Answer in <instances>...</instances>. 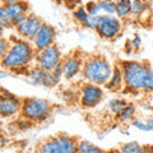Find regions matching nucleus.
Returning a JSON list of instances; mask_svg holds the SVG:
<instances>
[{
    "mask_svg": "<svg viewBox=\"0 0 153 153\" xmlns=\"http://www.w3.org/2000/svg\"><path fill=\"white\" fill-rule=\"evenodd\" d=\"M35 57L36 50L31 41L18 37L10 42L7 54L0 60V66L10 73H19L25 69H30V65L35 61Z\"/></svg>",
    "mask_w": 153,
    "mask_h": 153,
    "instance_id": "f257e3e1",
    "label": "nucleus"
},
{
    "mask_svg": "<svg viewBox=\"0 0 153 153\" xmlns=\"http://www.w3.org/2000/svg\"><path fill=\"white\" fill-rule=\"evenodd\" d=\"M119 65L123 71L124 89L131 93L143 92L146 76L148 71L152 69L151 65L137 60H123L119 63Z\"/></svg>",
    "mask_w": 153,
    "mask_h": 153,
    "instance_id": "f03ea898",
    "label": "nucleus"
},
{
    "mask_svg": "<svg viewBox=\"0 0 153 153\" xmlns=\"http://www.w3.org/2000/svg\"><path fill=\"white\" fill-rule=\"evenodd\" d=\"M114 66L102 55H92L84 59L82 75L84 82L103 85L108 82Z\"/></svg>",
    "mask_w": 153,
    "mask_h": 153,
    "instance_id": "7ed1b4c3",
    "label": "nucleus"
},
{
    "mask_svg": "<svg viewBox=\"0 0 153 153\" xmlns=\"http://www.w3.org/2000/svg\"><path fill=\"white\" fill-rule=\"evenodd\" d=\"M52 114V105L45 98L26 97L22 98L21 115L30 123H44L49 120Z\"/></svg>",
    "mask_w": 153,
    "mask_h": 153,
    "instance_id": "20e7f679",
    "label": "nucleus"
},
{
    "mask_svg": "<svg viewBox=\"0 0 153 153\" xmlns=\"http://www.w3.org/2000/svg\"><path fill=\"white\" fill-rule=\"evenodd\" d=\"M42 153H75L78 152V140L65 133L47 138L38 147Z\"/></svg>",
    "mask_w": 153,
    "mask_h": 153,
    "instance_id": "39448f33",
    "label": "nucleus"
},
{
    "mask_svg": "<svg viewBox=\"0 0 153 153\" xmlns=\"http://www.w3.org/2000/svg\"><path fill=\"white\" fill-rule=\"evenodd\" d=\"M94 31L103 40H114V38H116L121 33L123 23L120 21V18L116 16L101 14Z\"/></svg>",
    "mask_w": 153,
    "mask_h": 153,
    "instance_id": "423d86ee",
    "label": "nucleus"
},
{
    "mask_svg": "<svg viewBox=\"0 0 153 153\" xmlns=\"http://www.w3.org/2000/svg\"><path fill=\"white\" fill-rule=\"evenodd\" d=\"M103 97H105V91L102 85H97L88 82L80 85V89L78 92L79 105L83 108H92L98 106L102 102Z\"/></svg>",
    "mask_w": 153,
    "mask_h": 153,
    "instance_id": "0eeeda50",
    "label": "nucleus"
},
{
    "mask_svg": "<svg viewBox=\"0 0 153 153\" xmlns=\"http://www.w3.org/2000/svg\"><path fill=\"white\" fill-rule=\"evenodd\" d=\"M44 23L45 22L41 17L30 13L14 25V31L17 32L18 37L31 41L32 38L36 36V33L41 30Z\"/></svg>",
    "mask_w": 153,
    "mask_h": 153,
    "instance_id": "6e6552de",
    "label": "nucleus"
},
{
    "mask_svg": "<svg viewBox=\"0 0 153 153\" xmlns=\"http://www.w3.org/2000/svg\"><path fill=\"white\" fill-rule=\"evenodd\" d=\"M61 60H63V55L56 44H52L47 46L46 49L36 51L35 63L45 70H52Z\"/></svg>",
    "mask_w": 153,
    "mask_h": 153,
    "instance_id": "1a4fd4ad",
    "label": "nucleus"
},
{
    "mask_svg": "<svg viewBox=\"0 0 153 153\" xmlns=\"http://www.w3.org/2000/svg\"><path fill=\"white\" fill-rule=\"evenodd\" d=\"M21 108L22 98L5 89L0 91V117H14L21 114Z\"/></svg>",
    "mask_w": 153,
    "mask_h": 153,
    "instance_id": "9d476101",
    "label": "nucleus"
},
{
    "mask_svg": "<svg viewBox=\"0 0 153 153\" xmlns=\"http://www.w3.org/2000/svg\"><path fill=\"white\" fill-rule=\"evenodd\" d=\"M27 76L31 80V83H33L35 85H41V87L46 88H52L60 83L54 76L51 70H45L38 65H35L28 69Z\"/></svg>",
    "mask_w": 153,
    "mask_h": 153,
    "instance_id": "9b49d317",
    "label": "nucleus"
},
{
    "mask_svg": "<svg viewBox=\"0 0 153 153\" xmlns=\"http://www.w3.org/2000/svg\"><path fill=\"white\" fill-rule=\"evenodd\" d=\"M56 30L54 26L49 25V23H44L41 30L36 33V36L31 40L32 46L35 47L36 51H40L42 49H46L47 46L55 44L56 40Z\"/></svg>",
    "mask_w": 153,
    "mask_h": 153,
    "instance_id": "f8f14e48",
    "label": "nucleus"
},
{
    "mask_svg": "<svg viewBox=\"0 0 153 153\" xmlns=\"http://www.w3.org/2000/svg\"><path fill=\"white\" fill-rule=\"evenodd\" d=\"M84 59L80 54H71L63 59V78L73 80L79 74H82Z\"/></svg>",
    "mask_w": 153,
    "mask_h": 153,
    "instance_id": "ddd939ff",
    "label": "nucleus"
},
{
    "mask_svg": "<svg viewBox=\"0 0 153 153\" xmlns=\"http://www.w3.org/2000/svg\"><path fill=\"white\" fill-rule=\"evenodd\" d=\"M7 7L9 14L13 19L14 25L21 21L23 17H26L27 14H30V3L26 1V0H22V1L18 3H13V4H4Z\"/></svg>",
    "mask_w": 153,
    "mask_h": 153,
    "instance_id": "4468645a",
    "label": "nucleus"
},
{
    "mask_svg": "<svg viewBox=\"0 0 153 153\" xmlns=\"http://www.w3.org/2000/svg\"><path fill=\"white\" fill-rule=\"evenodd\" d=\"M107 91H112V92H119L124 88V78H123V71L120 65H115L112 68V74L110 76L108 82L103 85Z\"/></svg>",
    "mask_w": 153,
    "mask_h": 153,
    "instance_id": "2eb2a0df",
    "label": "nucleus"
},
{
    "mask_svg": "<svg viewBox=\"0 0 153 153\" xmlns=\"http://www.w3.org/2000/svg\"><path fill=\"white\" fill-rule=\"evenodd\" d=\"M137 115V106L134 103H128L125 107H124L120 112L116 116V120L119 123H128V121H131Z\"/></svg>",
    "mask_w": 153,
    "mask_h": 153,
    "instance_id": "dca6fc26",
    "label": "nucleus"
},
{
    "mask_svg": "<svg viewBox=\"0 0 153 153\" xmlns=\"http://www.w3.org/2000/svg\"><path fill=\"white\" fill-rule=\"evenodd\" d=\"M116 17L120 19L131 16V0H116Z\"/></svg>",
    "mask_w": 153,
    "mask_h": 153,
    "instance_id": "f3484780",
    "label": "nucleus"
},
{
    "mask_svg": "<svg viewBox=\"0 0 153 153\" xmlns=\"http://www.w3.org/2000/svg\"><path fill=\"white\" fill-rule=\"evenodd\" d=\"M0 25L5 30H14V22L4 4H0Z\"/></svg>",
    "mask_w": 153,
    "mask_h": 153,
    "instance_id": "a211bd4d",
    "label": "nucleus"
},
{
    "mask_svg": "<svg viewBox=\"0 0 153 153\" xmlns=\"http://www.w3.org/2000/svg\"><path fill=\"white\" fill-rule=\"evenodd\" d=\"M78 152L79 153H103L105 151L89 140H78Z\"/></svg>",
    "mask_w": 153,
    "mask_h": 153,
    "instance_id": "6ab92c4d",
    "label": "nucleus"
},
{
    "mask_svg": "<svg viewBox=\"0 0 153 153\" xmlns=\"http://www.w3.org/2000/svg\"><path fill=\"white\" fill-rule=\"evenodd\" d=\"M126 105H128V101L125 98H114L107 103V110H108L110 114L117 115Z\"/></svg>",
    "mask_w": 153,
    "mask_h": 153,
    "instance_id": "aec40b11",
    "label": "nucleus"
},
{
    "mask_svg": "<svg viewBox=\"0 0 153 153\" xmlns=\"http://www.w3.org/2000/svg\"><path fill=\"white\" fill-rule=\"evenodd\" d=\"M120 152L121 153H144L147 152V149H146V147H143L142 144H139L137 142H129L121 146Z\"/></svg>",
    "mask_w": 153,
    "mask_h": 153,
    "instance_id": "412c9836",
    "label": "nucleus"
},
{
    "mask_svg": "<svg viewBox=\"0 0 153 153\" xmlns=\"http://www.w3.org/2000/svg\"><path fill=\"white\" fill-rule=\"evenodd\" d=\"M98 3L101 14H108V16L116 14V1L115 0H100Z\"/></svg>",
    "mask_w": 153,
    "mask_h": 153,
    "instance_id": "4be33fe9",
    "label": "nucleus"
},
{
    "mask_svg": "<svg viewBox=\"0 0 153 153\" xmlns=\"http://www.w3.org/2000/svg\"><path fill=\"white\" fill-rule=\"evenodd\" d=\"M149 8L146 0H133L131 1V16H143L147 9Z\"/></svg>",
    "mask_w": 153,
    "mask_h": 153,
    "instance_id": "5701e85b",
    "label": "nucleus"
},
{
    "mask_svg": "<svg viewBox=\"0 0 153 153\" xmlns=\"http://www.w3.org/2000/svg\"><path fill=\"white\" fill-rule=\"evenodd\" d=\"M89 14L87 13V10H85V8L84 5H76L75 9L73 10V18H74V21L76 23H79V25H83V23L85 22V19L88 18Z\"/></svg>",
    "mask_w": 153,
    "mask_h": 153,
    "instance_id": "b1692460",
    "label": "nucleus"
},
{
    "mask_svg": "<svg viewBox=\"0 0 153 153\" xmlns=\"http://www.w3.org/2000/svg\"><path fill=\"white\" fill-rule=\"evenodd\" d=\"M84 8L89 16H101V9H100V3L96 0H89L84 4Z\"/></svg>",
    "mask_w": 153,
    "mask_h": 153,
    "instance_id": "393cba45",
    "label": "nucleus"
},
{
    "mask_svg": "<svg viewBox=\"0 0 153 153\" xmlns=\"http://www.w3.org/2000/svg\"><path fill=\"white\" fill-rule=\"evenodd\" d=\"M143 92L144 93H153V69L148 71L146 76L144 84H143Z\"/></svg>",
    "mask_w": 153,
    "mask_h": 153,
    "instance_id": "a878e982",
    "label": "nucleus"
},
{
    "mask_svg": "<svg viewBox=\"0 0 153 153\" xmlns=\"http://www.w3.org/2000/svg\"><path fill=\"white\" fill-rule=\"evenodd\" d=\"M131 125L134 128H137L138 130H142V131H149V128H148L146 120H142L139 117H134L131 120Z\"/></svg>",
    "mask_w": 153,
    "mask_h": 153,
    "instance_id": "bb28decb",
    "label": "nucleus"
},
{
    "mask_svg": "<svg viewBox=\"0 0 153 153\" xmlns=\"http://www.w3.org/2000/svg\"><path fill=\"white\" fill-rule=\"evenodd\" d=\"M9 46H10V42H9L8 38H5L4 36H0V60L7 54Z\"/></svg>",
    "mask_w": 153,
    "mask_h": 153,
    "instance_id": "cd10ccee",
    "label": "nucleus"
},
{
    "mask_svg": "<svg viewBox=\"0 0 153 153\" xmlns=\"http://www.w3.org/2000/svg\"><path fill=\"white\" fill-rule=\"evenodd\" d=\"M98 18H100V16H88V18L85 19V22L82 26L85 28H89V30H94L96 26H97Z\"/></svg>",
    "mask_w": 153,
    "mask_h": 153,
    "instance_id": "c85d7f7f",
    "label": "nucleus"
},
{
    "mask_svg": "<svg viewBox=\"0 0 153 153\" xmlns=\"http://www.w3.org/2000/svg\"><path fill=\"white\" fill-rule=\"evenodd\" d=\"M130 47L133 50H139L140 47H142V38L139 35H135L133 38H131V41H130Z\"/></svg>",
    "mask_w": 153,
    "mask_h": 153,
    "instance_id": "c756f323",
    "label": "nucleus"
},
{
    "mask_svg": "<svg viewBox=\"0 0 153 153\" xmlns=\"http://www.w3.org/2000/svg\"><path fill=\"white\" fill-rule=\"evenodd\" d=\"M59 3H63L65 4V5H68V7H76V5H79L80 3H82V0H57Z\"/></svg>",
    "mask_w": 153,
    "mask_h": 153,
    "instance_id": "7c9ffc66",
    "label": "nucleus"
},
{
    "mask_svg": "<svg viewBox=\"0 0 153 153\" xmlns=\"http://www.w3.org/2000/svg\"><path fill=\"white\" fill-rule=\"evenodd\" d=\"M9 74H10V71H8L5 69H0V78H5V76H8Z\"/></svg>",
    "mask_w": 153,
    "mask_h": 153,
    "instance_id": "2f4dec72",
    "label": "nucleus"
},
{
    "mask_svg": "<svg viewBox=\"0 0 153 153\" xmlns=\"http://www.w3.org/2000/svg\"><path fill=\"white\" fill-rule=\"evenodd\" d=\"M18 1H22V0H0L1 4H13V3H18Z\"/></svg>",
    "mask_w": 153,
    "mask_h": 153,
    "instance_id": "473e14b6",
    "label": "nucleus"
},
{
    "mask_svg": "<svg viewBox=\"0 0 153 153\" xmlns=\"http://www.w3.org/2000/svg\"><path fill=\"white\" fill-rule=\"evenodd\" d=\"M4 31H5V28H4L1 25H0V36H3V33H4Z\"/></svg>",
    "mask_w": 153,
    "mask_h": 153,
    "instance_id": "72a5a7b5",
    "label": "nucleus"
},
{
    "mask_svg": "<svg viewBox=\"0 0 153 153\" xmlns=\"http://www.w3.org/2000/svg\"><path fill=\"white\" fill-rule=\"evenodd\" d=\"M149 110H151V112H152V116H153V107H151Z\"/></svg>",
    "mask_w": 153,
    "mask_h": 153,
    "instance_id": "f704fd0d",
    "label": "nucleus"
}]
</instances>
